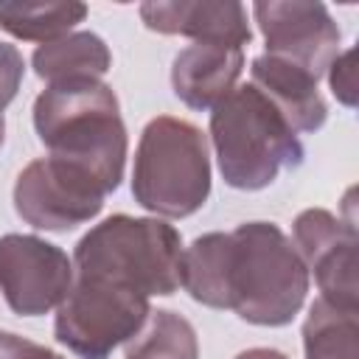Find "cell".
Masks as SVG:
<instances>
[{
  "instance_id": "cell-1",
  "label": "cell",
  "mask_w": 359,
  "mask_h": 359,
  "mask_svg": "<svg viewBox=\"0 0 359 359\" xmlns=\"http://www.w3.org/2000/svg\"><path fill=\"white\" fill-rule=\"evenodd\" d=\"M180 286L202 306L230 309L252 325H286L306 303L309 269L272 222L205 233L182 250Z\"/></svg>"
},
{
  "instance_id": "cell-2",
  "label": "cell",
  "mask_w": 359,
  "mask_h": 359,
  "mask_svg": "<svg viewBox=\"0 0 359 359\" xmlns=\"http://www.w3.org/2000/svg\"><path fill=\"white\" fill-rule=\"evenodd\" d=\"M34 129L50 157L87 168L109 194L121 185L126 126L112 87L101 79L48 84L34 101Z\"/></svg>"
},
{
  "instance_id": "cell-3",
  "label": "cell",
  "mask_w": 359,
  "mask_h": 359,
  "mask_svg": "<svg viewBox=\"0 0 359 359\" xmlns=\"http://www.w3.org/2000/svg\"><path fill=\"white\" fill-rule=\"evenodd\" d=\"M210 143L222 180L238 191H261L280 171L303 163V143L283 112L252 84L236 87L210 112Z\"/></svg>"
},
{
  "instance_id": "cell-4",
  "label": "cell",
  "mask_w": 359,
  "mask_h": 359,
  "mask_svg": "<svg viewBox=\"0 0 359 359\" xmlns=\"http://www.w3.org/2000/svg\"><path fill=\"white\" fill-rule=\"evenodd\" d=\"M182 238L160 219L115 213L84 233L73 250L76 278L104 280L137 294H174L180 289Z\"/></svg>"
},
{
  "instance_id": "cell-5",
  "label": "cell",
  "mask_w": 359,
  "mask_h": 359,
  "mask_svg": "<svg viewBox=\"0 0 359 359\" xmlns=\"http://www.w3.org/2000/svg\"><path fill=\"white\" fill-rule=\"evenodd\" d=\"M132 196L163 219H185L210 196V151L199 126L157 115L146 123L132 168Z\"/></svg>"
},
{
  "instance_id": "cell-6",
  "label": "cell",
  "mask_w": 359,
  "mask_h": 359,
  "mask_svg": "<svg viewBox=\"0 0 359 359\" xmlns=\"http://www.w3.org/2000/svg\"><path fill=\"white\" fill-rule=\"evenodd\" d=\"M151 314L149 297L132 289L73 278V286L56 309V339L81 359H109L118 345H126Z\"/></svg>"
},
{
  "instance_id": "cell-7",
  "label": "cell",
  "mask_w": 359,
  "mask_h": 359,
  "mask_svg": "<svg viewBox=\"0 0 359 359\" xmlns=\"http://www.w3.org/2000/svg\"><path fill=\"white\" fill-rule=\"evenodd\" d=\"M107 194L95 174L48 154L20 171L14 182V210L36 230L65 233L95 219Z\"/></svg>"
},
{
  "instance_id": "cell-8",
  "label": "cell",
  "mask_w": 359,
  "mask_h": 359,
  "mask_svg": "<svg viewBox=\"0 0 359 359\" xmlns=\"http://www.w3.org/2000/svg\"><path fill=\"white\" fill-rule=\"evenodd\" d=\"M73 258L39 236H0V292L11 311L39 317L62 306L73 286Z\"/></svg>"
},
{
  "instance_id": "cell-9",
  "label": "cell",
  "mask_w": 359,
  "mask_h": 359,
  "mask_svg": "<svg viewBox=\"0 0 359 359\" xmlns=\"http://www.w3.org/2000/svg\"><path fill=\"white\" fill-rule=\"evenodd\" d=\"M252 14L264 34L266 53L303 67L317 81L339 56V25L323 3L261 0L252 3Z\"/></svg>"
},
{
  "instance_id": "cell-10",
  "label": "cell",
  "mask_w": 359,
  "mask_h": 359,
  "mask_svg": "<svg viewBox=\"0 0 359 359\" xmlns=\"http://www.w3.org/2000/svg\"><path fill=\"white\" fill-rule=\"evenodd\" d=\"M292 236L297 255L317 278L320 297L342 309H359L353 216L339 219L325 208H309L294 219Z\"/></svg>"
},
{
  "instance_id": "cell-11",
  "label": "cell",
  "mask_w": 359,
  "mask_h": 359,
  "mask_svg": "<svg viewBox=\"0 0 359 359\" xmlns=\"http://www.w3.org/2000/svg\"><path fill=\"white\" fill-rule=\"evenodd\" d=\"M140 20L149 31L180 34L196 42H219L244 48L252 39L247 8L241 3L210 0H151L140 6Z\"/></svg>"
},
{
  "instance_id": "cell-12",
  "label": "cell",
  "mask_w": 359,
  "mask_h": 359,
  "mask_svg": "<svg viewBox=\"0 0 359 359\" xmlns=\"http://www.w3.org/2000/svg\"><path fill=\"white\" fill-rule=\"evenodd\" d=\"M244 70V48L219 42H194L174 56L171 87L191 109H213L236 90Z\"/></svg>"
},
{
  "instance_id": "cell-13",
  "label": "cell",
  "mask_w": 359,
  "mask_h": 359,
  "mask_svg": "<svg viewBox=\"0 0 359 359\" xmlns=\"http://www.w3.org/2000/svg\"><path fill=\"white\" fill-rule=\"evenodd\" d=\"M252 87H258L292 123L294 132H317L328 118V104L317 90V79L303 67L278 59V56H255L252 67Z\"/></svg>"
},
{
  "instance_id": "cell-14",
  "label": "cell",
  "mask_w": 359,
  "mask_h": 359,
  "mask_svg": "<svg viewBox=\"0 0 359 359\" xmlns=\"http://www.w3.org/2000/svg\"><path fill=\"white\" fill-rule=\"evenodd\" d=\"M31 65L34 73L48 84L67 79H101L112 65V53L98 34L70 31L53 42L39 45L31 56Z\"/></svg>"
},
{
  "instance_id": "cell-15",
  "label": "cell",
  "mask_w": 359,
  "mask_h": 359,
  "mask_svg": "<svg viewBox=\"0 0 359 359\" xmlns=\"http://www.w3.org/2000/svg\"><path fill=\"white\" fill-rule=\"evenodd\" d=\"M306 359H359V309L317 297L303 323Z\"/></svg>"
},
{
  "instance_id": "cell-16",
  "label": "cell",
  "mask_w": 359,
  "mask_h": 359,
  "mask_svg": "<svg viewBox=\"0 0 359 359\" xmlns=\"http://www.w3.org/2000/svg\"><path fill=\"white\" fill-rule=\"evenodd\" d=\"M87 17L84 3H0V28L17 39L53 42Z\"/></svg>"
},
{
  "instance_id": "cell-17",
  "label": "cell",
  "mask_w": 359,
  "mask_h": 359,
  "mask_svg": "<svg viewBox=\"0 0 359 359\" xmlns=\"http://www.w3.org/2000/svg\"><path fill=\"white\" fill-rule=\"evenodd\" d=\"M126 359H199L196 331L177 311L157 309L126 342Z\"/></svg>"
},
{
  "instance_id": "cell-18",
  "label": "cell",
  "mask_w": 359,
  "mask_h": 359,
  "mask_svg": "<svg viewBox=\"0 0 359 359\" xmlns=\"http://www.w3.org/2000/svg\"><path fill=\"white\" fill-rule=\"evenodd\" d=\"M22 76H25L22 53L14 45L0 42V118H3V109L14 101V95L22 84Z\"/></svg>"
},
{
  "instance_id": "cell-19",
  "label": "cell",
  "mask_w": 359,
  "mask_h": 359,
  "mask_svg": "<svg viewBox=\"0 0 359 359\" xmlns=\"http://www.w3.org/2000/svg\"><path fill=\"white\" fill-rule=\"evenodd\" d=\"M353 59H356V50L351 48V50L339 53L328 67L331 90H334L337 101H342L345 107H356V67H353Z\"/></svg>"
},
{
  "instance_id": "cell-20",
  "label": "cell",
  "mask_w": 359,
  "mask_h": 359,
  "mask_svg": "<svg viewBox=\"0 0 359 359\" xmlns=\"http://www.w3.org/2000/svg\"><path fill=\"white\" fill-rule=\"evenodd\" d=\"M0 359H65V356L11 331H0Z\"/></svg>"
},
{
  "instance_id": "cell-21",
  "label": "cell",
  "mask_w": 359,
  "mask_h": 359,
  "mask_svg": "<svg viewBox=\"0 0 359 359\" xmlns=\"http://www.w3.org/2000/svg\"><path fill=\"white\" fill-rule=\"evenodd\" d=\"M236 359H289V356L275 348H250V351H241Z\"/></svg>"
},
{
  "instance_id": "cell-22",
  "label": "cell",
  "mask_w": 359,
  "mask_h": 359,
  "mask_svg": "<svg viewBox=\"0 0 359 359\" xmlns=\"http://www.w3.org/2000/svg\"><path fill=\"white\" fill-rule=\"evenodd\" d=\"M3 137H6V121L0 118V146H3Z\"/></svg>"
}]
</instances>
